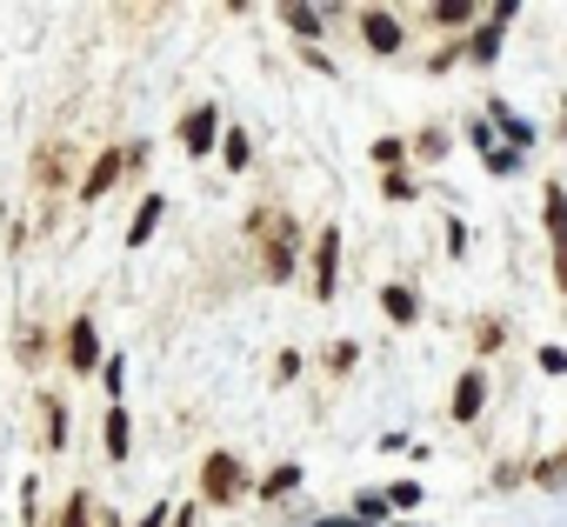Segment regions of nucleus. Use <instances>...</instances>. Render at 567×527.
Instances as JSON below:
<instances>
[{
	"label": "nucleus",
	"instance_id": "f257e3e1",
	"mask_svg": "<svg viewBox=\"0 0 567 527\" xmlns=\"http://www.w3.org/2000/svg\"><path fill=\"white\" fill-rule=\"evenodd\" d=\"M200 494H207L214 507L240 500V494H247V467H240L234 454H207V461H200Z\"/></svg>",
	"mask_w": 567,
	"mask_h": 527
},
{
	"label": "nucleus",
	"instance_id": "f03ea898",
	"mask_svg": "<svg viewBox=\"0 0 567 527\" xmlns=\"http://www.w3.org/2000/svg\"><path fill=\"white\" fill-rule=\"evenodd\" d=\"M260 227H274L267 234V281H288L295 275V254H301V234H295V220H260Z\"/></svg>",
	"mask_w": 567,
	"mask_h": 527
},
{
	"label": "nucleus",
	"instance_id": "7ed1b4c3",
	"mask_svg": "<svg viewBox=\"0 0 567 527\" xmlns=\"http://www.w3.org/2000/svg\"><path fill=\"white\" fill-rule=\"evenodd\" d=\"M334 281H341V227H321V240H315V301H334Z\"/></svg>",
	"mask_w": 567,
	"mask_h": 527
},
{
	"label": "nucleus",
	"instance_id": "20e7f679",
	"mask_svg": "<svg viewBox=\"0 0 567 527\" xmlns=\"http://www.w3.org/2000/svg\"><path fill=\"white\" fill-rule=\"evenodd\" d=\"M214 141H220V107H194L181 121V147L187 154H214Z\"/></svg>",
	"mask_w": 567,
	"mask_h": 527
},
{
	"label": "nucleus",
	"instance_id": "39448f33",
	"mask_svg": "<svg viewBox=\"0 0 567 527\" xmlns=\"http://www.w3.org/2000/svg\"><path fill=\"white\" fill-rule=\"evenodd\" d=\"M68 368H74V374H94V368H101V334H94L87 314L68 328Z\"/></svg>",
	"mask_w": 567,
	"mask_h": 527
},
{
	"label": "nucleus",
	"instance_id": "423d86ee",
	"mask_svg": "<svg viewBox=\"0 0 567 527\" xmlns=\"http://www.w3.org/2000/svg\"><path fill=\"white\" fill-rule=\"evenodd\" d=\"M481 407H487V374H481V368H467V374L454 381V421H461V427H474V421H481Z\"/></svg>",
	"mask_w": 567,
	"mask_h": 527
},
{
	"label": "nucleus",
	"instance_id": "0eeeda50",
	"mask_svg": "<svg viewBox=\"0 0 567 527\" xmlns=\"http://www.w3.org/2000/svg\"><path fill=\"white\" fill-rule=\"evenodd\" d=\"M361 41H368L374 54H401V21H394L388 8H368V14H361Z\"/></svg>",
	"mask_w": 567,
	"mask_h": 527
},
{
	"label": "nucleus",
	"instance_id": "6e6552de",
	"mask_svg": "<svg viewBox=\"0 0 567 527\" xmlns=\"http://www.w3.org/2000/svg\"><path fill=\"white\" fill-rule=\"evenodd\" d=\"M487 127H501V134L514 141V154H527V147H534V121H520L507 101H494V107H487Z\"/></svg>",
	"mask_w": 567,
	"mask_h": 527
},
{
	"label": "nucleus",
	"instance_id": "1a4fd4ad",
	"mask_svg": "<svg viewBox=\"0 0 567 527\" xmlns=\"http://www.w3.org/2000/svg\"><path fill=\"white\" fill-rule=\"evenodd\" d=\"M121 167H127V161H121V147H107V154H101V161L87 167V180H81V200H101V194H107V187L121 180Z\"/></svg>",
	"mask_w": 567,
	"mask_h": 527
},
{
	"label": "nucleus",
	"instance_id": "9d476101",
	"mask_svg": "<svg viewBox=\"0 0 567 527\" xmlns=\"http://www.w3.org/2000/svg\"><path fill=\"white\" fill-rule=\"evenodd\" d=\"M381 314H388L394 328H414V321H421V294L394 281V288H381Z\"/></svg>",
	"mask_w": 567,
	"mask_h": 527
},
{
	"label": "nucleus",
	"instance_id": "9b49d317",
	"mask_svg": "<svg viewBox=\"0 0 567 527\" xmlns=\"http://www.w3.org/2000/svg\"><path fill=\"white\" fill-rule=\"evenodd\" d=\"M161 214H167V200H161V194H147V200H141V214L127 220V247H147V240H154V227H161Z\"/></svg>",
	"mask_w": 567,
	"mask_h": 527
},
{
	"label": "nucleus",
	"instance_id": "f8f14e48",
	"mask_svg": "<svg viewBox=\"0 0 567 527\" xmlns=\"http://www.w3.org/2000/svg\"><path fill=\"white\" fill-rule=\"evenodd\" d=\"M494 54H501V21H481V28L467 34V61H474V68H494Z\"/></svg>",
	"mask_w": 567,
	"mask_h": 527
},
{
	"label": "nucleus",
	"instance_id": "ddd939ff",
	"mask_svg": "<svg viewBox=\"0 0 567 527\" xmlns=\"http://www.w3.org/2000/svg\"><path fill=\"white\" fill-rule=\"evenodd\" d=\"M41 421H48V447H68V401L41 394Z\"/></svg>",
	"mask_w": 567,
	"mask_h": 527
},
{
	"label": "nucleus",
	"instance_id": "4468645a",
	"mask_svg": "<svg viewBox=\"0 0 567 527\" xmlns=\"http://www.w3.org/2000/svg\"><path fill=\"white\" fill-rule=\"evenodd\" d=\"M127 447H134V427H127V407H107V454H114V461H127Z\"/></svg>",
	"mask_w": 567,
	"mask_h": 527
},
{
	"label": "nucleus",
	"instance_id": "2eb2a0df",
	"mask_svg": "<svg viewBox=\"0 0 567 527\" xmlns=\"http://www.w3.org/2000/svg\"><path fill=\"white\" fill-rule=\"evenodd\" d=\"M220 161H227V167H234V174H240V167H247V161H254V141H247V134H240V127H234V134H220Z\"/></svg>",
	"mask_w": 567,
	"mask_h": 527
},
{
	"label": "nucleus",
	"instance_id": "dca6fc26",
	"mask_svg": "<svg viewBox=\"0 0 567 527\" xmlns=\"http://www.w3.org/2000/svg\"><path fill=\"white\" fill-rule=\"evenodd\" d=\"M295 487H301V467H295V461H288V467H274V474L260 480V494H267V500H280V494H295Z\"/></svg>",
	"mask_w": 567,
	"mask_h": 527
},
{
	"label": "nucleus",
	"instance_id": "f3484780",
	"mask_svg": "<svg viewBox=\"0 0 567 527\" xmlns=\"http://www.w3.org/2000/svg\"><path fill=\"white\" fill-rule=\"evenodd\" d=\"M427 21L434 28H474V8L467 0H447V8H427Z\"/></svg>",
	"mask_w": 567,
	"mask_h": 527
},
{
	"label": "nucleus",
	"instance_id": "a211bd4d",
	"mask_svg": "<svg viewBox=\"0 0 567 527\" xmlns=\"http://www.w3.org/2000/svg\"><path fill=\"white\" fill-rule=\"evenodd\" d=\"M547 227L554 240H567V187H547Z\"/></svg>",
	"mask_w": 567,
	"mask_h": 527
},
{
	"label": "nucleus",
	"instance_id": "6ab92c4d",
	"mask_svg": "<svg viewBox=\"0 0 567 527\" xmlns=\"http://www.w3.org/2000/svg\"><path fill=\"white\" fill-rule=\"evenodd\" d=\"M61 527H94V500H87V494H68V507H61Z\"/></svg>",
	"mask_w": 567,
	"mask_h": 527
},
{
	"label": "nucleus",
	"instance_id": "aec40b11",
	"mask_svg": "<svg viewBox=\"0 0 567 527\" xmlns=\"http://www.w3.org/2000/svg\"><path fill=\"white\" fill-rule=\"evenodd\" d=\"M280 21H288V28H295L301 41H315V34H321V14H315V8H288Z\"/></svg>",
	"mask_w": 567,
	"mask_h": 527
},
{
	"label": "nucleus",
	"instance_id": "412c9836",
	"mask_svg": "<svg viewBox=\"0 0 567 527\" xmlns=\"http://www.w3.org/2000/svg\"><path fill=\"white\" fill-rule=\"evenodd\" d=\"M534 480H540V487H560V480H567V447H560V454H547V461L534 467Z\"/></svg>",
	"mask_w": 567,
	"mask_h": 527
},
{
	"label": "nucleus",
	"instance_id": "4be33fe9",
	"mask_svg": "<svg viewBox=\"0 0 567 527\" xmlns=\"http://www.w3.org/2000/svg\"><path fill=\"white\" fill-rule=\"evenodd\" d=\"M381 500H388V507H421V480H394Z\"/></svg>",
	"mask_w": 567,
	"mask_h": 527
},
{
	"label": "nucleus",
	"instance_id": "5701e85b",
	"mask_svg": "<svg viewBox=\"0 0 567 527\" xmlns=\"http://www.w3.org/2000/svg\"><path fill=\"white\" fill-rule=\"evenodd\" d=\"M354 520L381 527V520H388V500H381V494H361V500H354Z\"/></svg>",
	"mask_w": 567,
	"mask_h": 527
},
{
	"label": "nucleus",
	"instance_id": "b1692460",
	"mask_svg": "<svg viewBox=\"0 0 567 527\" xmlns=\"http://www.w3.org/2000/svg\"><path fill=\"white\" fill-rule=\"evenodd\" d=\"M414 154H427V161H441V154H447V134H441V127H427V134L414 141Z\"/></svg>",
	"mask_w": 567,
	"mask_h": 527
},
{
	"label": "nucleus",
	"instance_id": "393cba45",
	"mask_svg": "<svg viewBox=\"0 0 567 527\" xmlns=\"http://www.w3.org/2000/svg\"><path fill=\"white\" fill-rule=\"evenodd\" d=\"M401 154H408V141H374V161H381V167H388V174H394V167H401Z\"/></svg>",
	"mask_w": 567,
	"mask_h": 527
},
{
	"label": "nucleus",
	"instance_id": "a878e982",
	"mask_svg": "<svg viewBox=\"0 0 567 527\" xmlns=\"http://www.w3.org/2000/svg\"><path fill=\"white\" fill-rule=\"evenodd\" d=\"M381 194H388V200H414V180H408V174H401V167H394V174H388V180H381Z\"/></svg>",
	"mask_w": 567,
	"mask_h": 527
},
{
	"label": "nucleus",
	"instance_id": "bb28decb",
	"mask_svg": "<svg viewBox=\"0 0 567 527\" xmlns=\"http://www.w3.org/2000/svg\"><path fill=\"white\" fill-rule=\"evenodd\" d=\"M514 167H520V154H514V147H494V154H487V174H514Z\"/></svg>",
	"mask_w": 567,
	"mask_h": 527
},
{
	"label": "nucleus",
	"instance_id": "cd10ccee",
	"mask_svg": "<svg viewBox=\"0 0 567 527\" xmlns=\"http://www.w3.org/2000/svg\"><path fill=\"white\" fill-rule=\"evenodd\" d=\"M354 361H361V348H354V341H341V348H334V354H328V368H334V374H348V368H354Z\"/></svg>",
	"mask_w": 567,
	"mask_h": 527
},
{
	"label": "nucleus",
	"instance_id": "c85d7f7f",
	"mask_svg": "<svg viewBox=\"0 0 567 527\" xmlns=\"http://www.w3.org/2000/svg\"><path fill=\"white\" fill-rule=\"evenodd\" d=\"M41 348H48V341H41V328H28V334H21V361L34 368V361H41Z\"/></svg>",
	"mask_w": 567,
	"mask_h": 527
},
{
	"label": "nucleus",
	"instance_id": "c756f323",
	"mask_svg": "<svg viewBox=\"0 0 567 527\" xmlns=\"http://www.w3.org/2000/svg\"><path fill=\"white\" fill-rule=\"evenodd\" d=\"M540 374H567V348H540Z\"/></svg>",
	"mask_w": 567,
	"mask_h": 527
},
{
	"label": "nucleus",
	"instance_id": "7c9ffc66",
	"mask_svg": "<svg viewBox=\"0 0 567 527\" xmlns=\"http://www.w3.org/2000/svg\"><path fill=\"white\" fill-rule=\"evenodd\" d=\"M101 381H107V394H121V381H127V368H121V361H101Z\"/></svg>",
	"mask_w": 567,
	"mask_h": 527
},
{
	"label": "nucleus",
	"instance_id": "2f4dec72",
	"mask_svg": "<svg viewBox=\"0 0 567 527\" xmlns=\"http://www.w3.org/2000/svg\"><path fill=\"white\" fill-rule=\"evenodd\" d=\"M167 520H174V507H167V500H161V507H147V514H141V527H167Z\"/></svg>",
	"mask_w": 567,
	"mask_h": 527
},
{
	"label": "nucleus",
	"instance_id": "473e14b6",
	"mask_svg": "<svg viewBox=\"0 0 567 527\" xmlns=\"http://www.w3.org/2000/svg\"><path fill=\"white\" fill-rule=\"evenodd\" d=\"M554 281L567 288V240H554Z\"/></svg>",
	"mask_w": 567,
	"mask_h": 527
},
{
	"label": "nucleus",
	"instance_id": "72a5a7b5",
	"mask_svg": "<svg viewBox=\"0 0 567 527\" xmlns=\"http://www.w3.org/2000/svg\"><path fill=\"white\" fill-rule=\"evenodd\" d=\"M308 527H368V520H354V514H334V520H308Z\"/></svg>",
	"mask_w": 567,
	"mask_h": 527
},
{
	"label": "nucleus",
	"instance_id": "f704fd0d",
	"mask_svg": "<svg viewBox=\"0 0 567 527\" xmlns=\"http://www.w3.org/2000/svg\"><path fill=\"white\" fill-rule=\"evenodd\" d=\"M167 527H194V507H174V520Z\"/></svg>",
	"mask_w": 567,
	"mask_h": 527
},
{
	"label": "nucleus",
	"instance_id": "c9c22d12",
	"mask_svg": "<svg viewBox=\"0 0 567 527\" xmlns=\"http://www.w3.org/2000/svg\"><path fill=\"white\" fill-rule=\"evenodd\" d=\"M101 527H121V520H114V514H101Z\"/></svg>",
	"mask_w": 567,
	"mask_h": 527
}]
</instances>
